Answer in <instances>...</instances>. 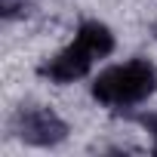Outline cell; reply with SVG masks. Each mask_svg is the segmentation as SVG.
Returning a JSON list of instances; mask_svg holds the SVG:
<instances>
[{
	"label": "cell",
	"mask_w": 157,
	"mask_h": 157,
	"mask_svg": "<svg viewBox=\"0 0 157 157\" xmlns=\"http://www.w3.org/2000/svg\"><path fill=\"white\" fill-rule=\"evenodd\" d=\"M157 90V68L145 59H132L126 65L108 68L96 77L93 83V96L108 105V108H126V105H139L142 99H148Z\"/></svg>",
	"instance_id": "obj_1"
},
{
	"label": "cell",
	"mask_w": 157,
	"mask_h": 157,
	"mask_svg": "<svg viewBox=\"0 0 157 157\" xmlns=\"http://www.w3.org/2000/svg\"><path fill=\"white\" fill-rule=\"evenodd\" d=\"M16 132L31 142V145H59L68 136V126L62 123L59 114H52L49 108H22L16 114Z\"/></svg>",
	"instance_id": "obj_2"
},
{
	"label": "cell",
	"mask_w": 157,
	"mask_h": 157,
	"mask_svg": "<svg viewBox=\"0 0 157 157\" xmlns=\"http://www.w3.org/2000/svg\"><path fill=\"white\" fill-rule=\"evenodd\" d=\"M93 52L83 46V43H71L68 49H62L56 59H49L43 68H40V74L43 77H49V80H56V83H71V80H80V77L93 68Z\"/></svg>",
	"instance_id": "obj_3"
},
{
	"label": "cell",
	"mask_w": 157,
	"mask_h": 157,
	"mask_svg": "<svg viewBox=\"0 0 157 157\" xmlns=\"http://www.w3.org/2000/svg\"><path fill=\"white\" fill-rule=\"evenodd\" d=\"M77 43H83L96 59H102V56H108L114 49V34L102 22H83L80 31H77Z\"/></svg>",
	"instance_id": "obj_4"
},
{
	"label": "cell",
	"mask_w": 157,
	"mask_h": 157,
	"mask_svg": "<svg viewBox=\"0 0 157 157\" xmlns=\"http://www.w3.org/2000/svg\"><path fill=\"white\" fill-rule=\"evenodd\" d=\"M154 151H157V145H154Z\"/></svg>",
	"instance_id": "obj_5"
}]
</instances>
